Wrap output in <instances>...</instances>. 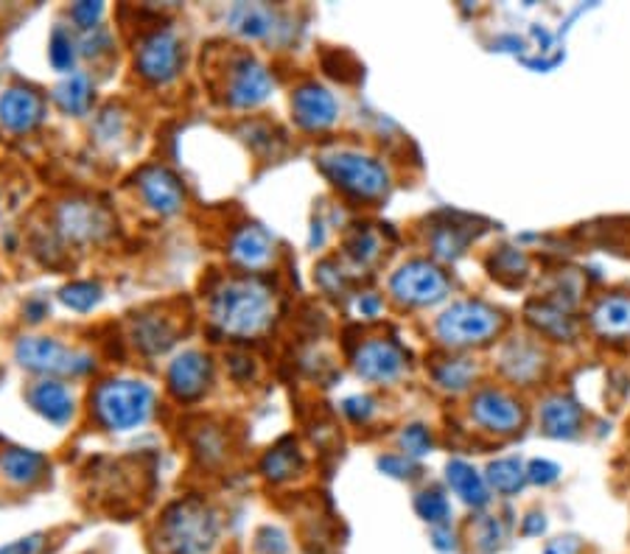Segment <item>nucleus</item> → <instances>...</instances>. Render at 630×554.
<instances>
[{
	"label": "nucleus",
	"mask_w": 630,
	"mask_h": 554,
	"mask_svg": "<svg viewBox=\"0 0 630 554\" xmlns=\"http://www.w3.org/2000/svg\"><path fill=\"white\" fill-rule=\"evenodd\" d=\"M29 398L31 406H35L46 421L57 423V426L68 423L70 415H73V398H70L68 387L59 382H40L31 389Z\"/></svg>",
	"instance_id": "a211bd4d"
},
{
	"label": "nucleus",
	"mask_w": 630,
	"mask_h": 554,
	"mask_svg": "<svg viewBox=\"0 0 630 554\" xmlns=\"http://www.w3.org/2000/svg\"><path fill=\"white\" fill-rule=\"evenodd\" d=\"M48 57H51V65L57 70H70V68H73L76 46H73V40H70L68 31H65V29H53L51 46H48Z\"/></svg>",
	"instance_id": "c85d7f7f"
},
{
	"label": "nucleus",
	"mask_w": 630,
	"mask_h": 554,
	"mask_svg": "<svg viewBox=\"0 0 630 554\" xmlns=\"http://www.w3.org/2000/svg\"><path fill=\"white\" fill-rule=\"evenodd\" d=\"M499 314L491 306L476 300H465L452 306L440 317L437 334L445 345H474L485 342L488 336L496 334Z\"/></svg>",
	"instance_id": "423d86ee"
},
{
	"label": "nucleus",
	"mask_w": 630,
	"mask_h": 554,
	"mask_svg": "<svg viewBox=\"0 0 630 554\" xmlns=\"http://www.w3.org/2000/svg\"><path fill=\"white\" fill-rule=\"evenodd\" d=\"M227 23H230V29L238 31V34L260 40V37L273 34L275 14L266 7H258V3H238V7H233L230 14H227Z\"/></svg>",
	"instance_id": "6ab92c4d"
},
{
	"label": "nucleus",
	"mask_w": 630,
	"mask_h": 554,
	"mask_svg": "<svg viewBox=\"0 0 630 554\" xmlns=\"http://www.w3.org/2000/svg\"><path fill=\"white\" fill-rule=\"evenodd\" d=\"M378 465H382V471H387L390 476H412L410 474L412 465H410V459H406V456H384Z\"/></svg>",
	"instance_id": "c9c22d12"
},
{
	"label": "nucleus",
	"mask_w": 630,
	"mask_h": 554,
	"mask_svg": "<svg viewBox=\"0 0 630 554\" xmlns=\"http://www.w3.org/2000/svg\"><path fill=\"white\" fill-rule=\"evenodd\" d=\"M46 118V101L29 87H12L0 96V123L12 132H29Z\"/></svg>",
	"instance_id": "4468645a"
},
{
	"label": "nucleus",
	"mask_w": 630,
	"mask_h": 554,
	"mask_svg": "<svg viewBox=\"0 0 630 554\" xmlns=\"http://www.w3.org/2000/svg\"><path fill=\"white\" fill-rule=\"evenodd\" d=\"M57 225L59 233L70 241H101L110 233L112 221L105 208L76 199V202L59 205Z\"/></svg>",
	"instance_id": "9d476101"
},
{
	"label": "nucleus",
	"mask_w": 630,
	"mask_h": 554,
	"mask_svg": "<svg viewBox=\"0 0 630 554\" xmlns=\"http://www.w3.org/2000/svg\"><path fill=\"white\" fill-rule=\"evenodd\" d=\"M14 353L26 369H35L42 376H81L93 369V358L70 350L51 336H26L18 342Z\"/></svg>",
	"instance_id": "39448f33"
},
{
	"label": "nucleus",
	"mask_w": 630,
	"mask_h": 554,
	"mask_svg": "<svg viewBox=\"0 0 630 554\" xmlns=\"http://www.w3.org/2000/svg\"><path fill=\"white\" fill-rule=\"evenodd\" d=\"M401 443H404L406 454H412V456H423L429 448H432V437H429L426 428H421V426L406 428L404 437H401Z\"/></svg>",
	"instance_id": "72a5a7b5"
},
{
	"label": "nucleus",
	"mask_w": 630,
	"mask_h": 554,
	"mask_svg": "<svg viewBox=\"0 0 630 554\" xmlns=\"http://www.w3.org/2000/svg\"><path fill=\"white\" fill-rule=\"evenodd\" d=\"M471 376H474V367H471L465 358H457V362H449L443 369H440L437 382L443 384V387L463 389L465 384L471 382Z\"/></svg>",
	"instance_id": "7c9ffc66"
},
{
	"label": "nucleus",
	"mask_w": 630,
	"mask_h": 554,
	"mask_svg": "<svg viewBox=\"0 0 630 554\" xmlns=\"http://www.w3.org/2000/svg\"><path fill=\"white\" fill-rule=\"evenodd\" d=\"M40 548H42V535H29L9 543V546H3L0 548V554H40Z\"/></svg>",
	"instance_id": "f704fd0d"
},
{
	"label": "nucleus",
	"mask_w": 630,
	"mask_h": 554,
	"mask_svg": "<svg viewBox=\"0 0 630 554\" xmlns=\"http://www.w3.org/2000/svg\"><path fill=\"white\" fill-rule=\"evenodd\" d=\"M53 101L59 105V110L70 112V116H85L93 101V85L85 73H70L68 79L53 87Z\"/></svg>",
	"instance_id": "412c9836"
},
{
	"label": "nucleus",
	"mask_w": 630,
	"mask_h": 554,
	"mask_svg": "<svg viewBox=\"0 0 630 554\" xmlns=\"http://www.w3.org/2000/svg\"><path fill=\"white\" fill-rule=\"evenodd\" d=\"M0 471L12 485H31L42 476L46 471V456L35 454V451L12 448L0 456Z\"/></svg>",
	"instance_id": "aec40b11"
},
{
	"label": "nucleus",
	"mask_w": 630,
	"mask_h": 554,
	"mask_svg": "<svg viewBox=\"0 0 630 554\" xmlns=\"http://www.w3.org/2000/svg\"><path fill=\"white\" fill-rule=\"evenodd\" d=\"M319 168L342 191L362 199H376L387 191V171L373 157L353 155V151H336V155L319 157Z\"/></svg>",
	"instance_id": "20e7f679"
},
{
	"label": "nucleus",
	"mask_w": 630,
	"mask_h": 554,
	"mask_svg": "<svg viewBox=\"0 0 630 554\" xmlns=\"http://www.w3.org/2000/svg\"><path fill=\"white\" fill-rule=\"evenodd\" d=\"M219 537V518L199 498H186L166 510L160 541L168 554H210Z\"/></svg>",
	"instance_id": "f03ea898"
},
{
	"label": "nucleus",
	"mask_w": 630,
	"mask_h": 554,
	"mask_svg": "<svg viewBox=\"0 0 630 554\" xmlns=\"http://www.w3.org/2000/svg\"><path fill=\"white\" fill-rule=\"evenodd\" d=\"M93 412L110 432H129L144 426L155 412V389L144 382L112 378L93 393Z\"/></svg>",
	"instance_id": "7ed1b4c3"
},
{
	"label": "nucleus",
	"mask_w": 630,
	"mask_h": 554,
	"mask_svg": "<svg viewBox=\"0 0 630 554\" xmlns=\"http://www.w3.org/2000/svg\"><path fill=\"white\" fill-rule=\"evenodd\" d=\"M138 70L155 85H166L179 73L183 65V46L171 31H151L138 46Z\"/></svg>",
	"instance_id": "6e6552de"
},
{
	"label": "nucleus",
	"mask_w": 630,
	"mask_h": 554,
	"mask_svg": "<svg viewBox=\"0 0 630 554\" xmlns=\"http://www.w3.org/2000/svg\"><path fill=\"white\" fill-rule=\"evenodd\" d=\"M530 479L532 482H541V485H547V482H555L558 479V468H555V465H550V462H532V465H530Z\"/></svg>",
	"instance_id": "e433bc0d"
},
{
	"label": "nucleus",
	"mask_w": 630,
	"mask_h": 554,
	"mask_svg": "<svg viewBox=\"0 0 630 554\" xmlns=\"http://www.w3.org/2000/svg\"><path fill=\"white\" fill-rule=\"evenodd\" d=\"M301 465H303V459H301V454H297L295 445L280 443L278 448H273L264 456V462H260V471H264V474L273 482H284V479H289V476H295L297 471H301Z\"/></svg>",
	"instance_id": "a878e982"
},
{
	"label": "nucleus",
	"mask_w": 630,
	"mask_h": 554,
	"mask_svg": "<svg viewBox=\"0 0 630 554\" xmlns=\"http://www.w3.org/2000/svg\"><path fill=\"white\" fill-rule=\"evenodd\" d=\"M415 510L423 521H429V524H443V521L449 518V502H445V496H440V493L434 491L421 493L415 502Z\"/></svg>",
	"instance_id": "c756f323"
},
{
	"label": "nucleus",
	"mask_w": 630,
	"mask_h": 554,
	"mask_svg": "<svg viewBox=\"0 0 630 554\" xmlns=\"http://www.w3.org/2000/svg\"><path fill=\"white\" fill-rule=\"evenodd\" d=\"M594 325L602 336H613V339L630 336L628 297H606V300L594 308Z\"/></svg>",
	"instance_id": "4be33fe9"
},
{
	"label": "nucleus",
	"mask_w": 630,
	"mask_h": 554,
	"mask_svg": "<svg viewBox=\"0 0 630 554\" xmlns=\"http://www.w3.org/2000/svg\"><path fill=\"white\" fill-rule=\"evenodd\" d=\"M258 552L260 554H289V541H286V535L280 530L266 526V530L258 535Z\"/></svg>",
	"instance_id": "473e14b6"
},
{
	"label": "nucleus",
	"mask_w": 630,
	"mask_h": 554,
	"mask_svg": "<svg viewBox=\"0 0 630 554\" xmlns=\"http://www.w3.org/2000/svg\"><path fill=\"white\" fill-rule=\"evenodd\" d=\"M132 336L144 353H163L174 345V328L160 317H140Z\"/></svg>",
	"instance_id": "b1692460"
},
{
	"label": "nucleus",
	"mask_w": 630,
	"mask_h": 554,
	"mask_svg": "<svg viewBox=\"0 0 630 554\" xmlns=\"http://www.w3.org/2000/svg\"><path fill=\"white\" fill-rule=\"evenodd\" d=\"M471 415L476 417V423H482L485 428L493 432H515L521 426V409L513 398L502 393H480L471 406Z\"/></svg>",
	"instance_id": "dca6fc26"
},
{
	"label": "nucleus",
	"mask_w": 630,
	"mask_h": 554,
	"mask_svg": "<svg viewBox=\"0 0 630 554\" xmlns=\"http://www.w3.org/2000/svg\"><path fill=\"white\" fill-rule=\"evenodd\" d=\"M390 289H393V295L398 297L401 303L429 306V303L443 300V295L449 291V280H445L443 271L434 264H429V260H410V264H404L395 271Z\"/></svg>",
	"instance_id": "0eeeda50"
},
{
	"label": "nucleus",
	"mask_w": 630,
	"mask_h": 554,
	"mask_svg": "<svg viewBox=\"0 0 630 554\" xmlns=\"http://www.w3.org/2000/svg\"><path fill=\"white\" fill-rule=\"evenodd\" d=\"M275 241L273 236L258 225H247L233 236L230 241V255L236 264L247 266V269H260L273 260Z\"/></svg>",
	"instance_id": "f3484780"
},
{
	"label": "nucleus",
	"mask_w": 630,
	"mask_h": 554,
	"mask_svg": "<svg viewBox=\"0 0 630 554\" xmlns=\"http://www.w3.org/2000/svg\"><path fill=\"white\" fill-rule=\"evenodd\" d=\"M214 323L230 336H255L273 325L275 297L273 289L255 277L227 280L210 300Z\"/></svg>",
	"instance_id": "f257e3e1"
},
{
	"label": "nucleus",
	"mask_w": 630,
	"mask_h": 554,
	"mask_svg": "<svg viewBox=\"0 0 630 554\" xmlns=\"http://www.w3.org/2000/svg\"><path fill=\"white\" fill-rule=\"evenodd\" d=\"M524 479L526 474L519 459H499L488 468V482H491L499 493H515L524 485Z\"/></svg>",
	"instance_id": "bb28decb"
},
{
	"label": "nucleus",
	"mask_w": 630,
	"mask_h": 554,
	"mask_svg": "<svg viewBox=\"0 0 630 554\" xmlns=\"http://www.w3.org/2000/svg\"><path fill=\"white\" fill-rule=\"evenodd\" d=\"M138 188L144 202L163 216L177 214V210L183 208V199H186L179 179L163 166L144 168V171L138 174Z\"/></svg>",
	"instance_id": "ddd939ff"
},
{
	"label": "nucleus",
	"mask_w": 630,
	"mask_h": 554,
	"mask_svg": "<svg viewBox=\"0 0 630 554\" xmlns=\"http://www.w3.org/2000/svg\"><path fill=\"white\" fill-rule=\"evenodd\" d=\"M578 548H580L578 537H561V541L547 546V554H578Z\"/></svg>",
	"instance_id": "4c0bfd02"
},
{
	"label": "nucleus",
	"mask_w": 630,
	"mask_h": 554,
	"mask_svg": "<svg viewBox=\"0 0 630 554\" xmlns=\"http://www.w3.org/2000/svg\"><path fill=\"white\" fill-rule=\"evenodd\" d=\"M449 485H452V491L457 493V496L463 498L465 504H474V507H482V504L488 502L485 482L480 479V474H476V471L471 468L469 462L454 459L452 465H449Z\"/></svg>",
	"instance_id": "5701e85b"
},
{
	"label": "nucleus",
	"mask_w": 630,
	"mask_h": 554,
	"mask_svg": "<svg viewBox=\"0 0 630 554\" xmlns=\"http://www.w3.org/2000/svg\"><path fill=\"white\" fill-rule=\"evenodd\" d=\"M292 112L303 129H325L336 121V99L325 87L308 81L292 96Z\"/></svg>",
	"instance_id": "2eb2a0df"
},
{
	"label": "nucleus",
	"mask_w": 630,
	"mask_h": 554,
	"mask_svg": "<svg viewBox=\"0 0 630 554\" xmlns=\"http://www.w3.org/2000/svg\"><path fill=\"white\" fill-rule=\"evenodd\" d=\"M378 308H382V300H378L376 295H365L358 300V311L365 314V317H376Z\"/></svg>",
	"instance_id": "58836bf2"
},
{
	"label": "nucleus",
	"mask_w": 630,
	"mask_h": 554,
	"mask_svg": "<svg viewBox=\"0 0 630 554\" xmlns=\"http://www.w3.org/2000/svg\"><path fill=\"white\" fill-rule=\"evenodd\" d=\"M404 350L390 339H371L358 347L356 353V373L367 382H395L404 373Z\"/></svg>",
	"instance_id": "f8f14e48"
},
{
	"label": "nucleus",
	"mask_w": 630,
	"mask_h": 554,
	"mask_svg": "<svg viewBox=\"0 0 630 554\" xmlns=\"http://www.w3.org/2000/svg\"><path fill=\"white\" fill-rule=\"evenodd\" d=\"M273 76L264 65L255 62L253 57H242L230 68V81H227V101L233 107H258L273 96Z\"/></svg>",
	"instance_id": "1a4fd4ad"
},
{
	"label": "nucleus",
	"mask_w": 630,
	"mask_h": 554,
	"mask_svg": "<svg viewBox=\"0 0 630 554\" xmlns=\"http://www.w3.org/2000/svg\"><path fill=\"white\" fill-rule=\"evenodd\" d=\"M59 300H62L68 308H73V311H90L93 306H99L101 286L90 284V280H76V284L65 286Z\"/></svg>",
	"instance_id": "cd10ccee"
},
{
	"label": "nucleus",
	"mask_w": 630,
	"mask_h": 554,
	"mask_svg": "<svg viewBox=\"0 0 630 554\" xmlns=\"http://www.w3.org/2000/svg\"><path fill=\"white\" fill-rule=\"evenodd\" d=\"M541 421H544V428L550 434H574L580 423V409L572 404V400H563V398H552L547 400L544 409H541Z\"/></svg>",
	"instance_id": "393cba45"
},
{
	"label": "nucleus",
	"mask_w": 630,
	"mask_h": 554,
	"mask_svg": "<svg viewBox=\"0 0 630 554\" xmlns=\"http://www.w3.org/2000/svg\"><path fill=\"white\" fill-rule=\"evenodd\" d=\"M101 14H105V7H101V3H76V7L70 9V18H73L76 23H79V29L85 31L96 29Z\"/></svg>",
	"instance_id": "2f4dec72"
},
{
	"label": "nucleus",
	"mask_w": 630,
	"mask_h": 554,
	"mask_svg": "<svg viewBox=\"0 0 630 554\" xmlns=\"http://www.w3.org/2000/svg\"><path fill=\"white\" fill-rule=\"evenodd\" d=\"M26 311H29V319L31 323H40L42 317L48 314V303H37V300H31L29 306H26Z\"/></svg>",
	"instance_id": "ea45409f"
},
{
	"label": "nucleus",
	"mask_w": 630,
	"mask_h": 554,
	"mask_svg": "<svg viewBox=\"0 0 630 554\" xmlns=\"http://www.w3.org/2000/svg\"><path fill=\"white\" fill-rule=\"evenodd\" d=\"M214 378V364L205 353H179L168 367V389L177 400H197Z\"/></svg>",
	"instance_id": "9b49d317"
}]
</instances>
